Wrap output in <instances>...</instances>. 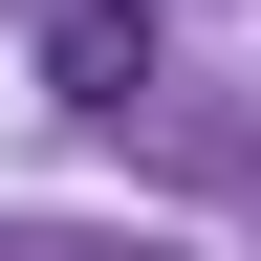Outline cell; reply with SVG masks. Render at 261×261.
Masks as SVG:
<instances>
[{
  "mask_svg": "<svg viewBox=\"0 0 261 261\" xmlns=\"http://www.w3.org/2000/svg\"><path fill=\"white\" fill-rule=\"evenodd\" d=\"M44 87L65 109H130L152 87V0H44Z\"/></svg>",
  "mask_w": 261,
  "mask_h": 261,
  "instance_id": "1",
  "label": "cell"
}]
</instances>
